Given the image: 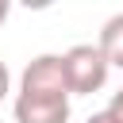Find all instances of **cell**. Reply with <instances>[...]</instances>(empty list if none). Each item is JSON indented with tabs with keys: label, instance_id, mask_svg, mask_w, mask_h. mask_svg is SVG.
I'll return each instance as SVG.
<instances>
[{
	"label": "cell",
	"instance_id": "1",
	"mask_svg": "<svg viewBox=\"0 0 123 123\" xmlns=\"http://www.w3.org/2000/svg\"><path fill=\"white\" fill-rule=\"evenodd\" d=\"M62 62H65V81H69V92H73V96H92V92H100V88L108 85L111 65L104 62V54H100L96 42H77V46H69V50L62 54Z\"/></svg>",
	"mask_w": 123,
	"mask_h": 123
},
{
	"label": "cell",
	"instance_id": "2",
	"mask_svg": "<svg viewBox=\"0 0 123 123\" xmlns=\"http://www.w3.org/2000/svg\"><path fill=\"white\" fill-rule=\"evenodd\" d=\"M19 92H50V96H73L65 81V62L62 54H38L27 62L19 77Z\"/></svg>",
	"mask_w": 123,
	"mask_h": 123
},
{
	"label": "cell",
	"instance_id": "3",
	"mask_svg": "<svg viewBox=\"0 0 123 123\" xmlns=\"http://www.w3.org/2000/svg\"><path fill=\"white\" fill-rule=\"evenodd\" d=\"M12 111H15V123H69V96L19 92Z\"/></svg>",
	"mask_w": 123,
	"mask_h": 123
},
{
	"label": "cell",
	"instance_id": "4",
	"mask_svg": "<svg viewBox=\"0 0 123 123\" xmlns=\"http://www.w3.org/2000/svg\"><path fill=\"white\" fill-rule=\"evenodd\" d=\"M96 46H100V54H104V62H108V65L123 69V12H115V15H108V19H104Z\"/></svg>",
	"mask_w": 123,
	"mask_h": 123
},
{
	"label": "cell",
	"instance_id": "5",
	"mask_svg": "<svg viewBox=\"0 0 123 123\" xmlns=\"http://www.w3.org/2000/svg\"><path fill=\"white\" fill-rule=\"evenodd\" d=\"M108 111H111V115H115V119L123 123V88H119V92L111 96V104H108Z\"/></svg>",
	"mask_w": 123,
	"mask_h": 123
},
{
	"label": "cell",
	"instance_id": "6",
	"mask_svg": "<svg viewBox=\"0 0 123 123\" xmlns=\"http://www.w3.org/2000/svg\"><path fill=\"white\" fill-rule=\"evenodd\" d=\"M85 123H119V119H115V115H111V111L104 108V111H92V115H88Z\"/></svg>",
	"mask_w": 123,
	"mask_h": 123
},
{
	"label": "cell",
	"instance_id": "7",
	"mask_svg": "<svg viewBox=\"0 0 123 123\" xmlns=\"http://www.w3.org/2000/svg\"><path fill=\"white\" fill-rule=\"evenodd\" d=\"M8 88H12V73H8V65L0 62V100L8 96Z\"/></svg>",
	"mask_w": 123,
	"mask_h": 123
},
{
	"label": "cell",
	"instance_id": "8",
	"mask_svg": "<svg viewBox=\"0 0 123 123\" xmlns=\"http://www.w3.org/2000/svg\"><path fill=\"white\" fill-rule=\"evenodd\" d=\"M8 12H12V4H8V0H0V27H4V19H8Z\"/></svg>",
	"mask_w": 123,
	"mask_h": 123
}]
</instances>
